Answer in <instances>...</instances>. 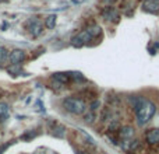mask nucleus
Returning a JSON list of instances; mask_svg holds the SVG:
<instances>
[{"label":"nucleus","mask_w":159,"mask_h":154,"mask_svg":"<svg viewBox=\"0 0 159 154\" xmlns=\"http://www.w3.org/2000/svg\"><path fill=\"white\" fill-rule=\"evenodd\" d=\"M91 39H92V36H91L87 31H82V32H80L77 36H74V38L71 39V45L74 48H81V46H84V45H87Z\"/></svg>","instance_id":"7ed1b4c3"},{"label":"nucleus","mask_w":159,"mask_h":154,"mask_svg":"<svg viewBox=\"0 0 159 154\" xmlns=\"http://www.w3.org/2000/svg\"><path fill=\"white\" fill-rule=\"evenodd\" d=\"M53 79L60 81L61 84H66V83L70 80V76H69V73H55V75H53Z\"/></svg>","instance_id":"9b49d317"},{"label":"nucleus","mask_w":159,"mask_h":154,"mask_svg":"<svg viewBox=\"0 0 159 154\" xmlns=\"http://www.w3.org/2000/svg\"><path fill=\"white\" fill-rule=\"evenodd\" d=\"M120 129V125H119V121H116V119H113L112 123L109 125V132H116V130Z\"/></svg>","instance_id":"f3484780"},{"label":"nucleus","mask_w":159,"mask_h":154,"mask_svg":"<svg viewBox=\"0 0 159 154\" xmlns=\"http://www.w3.org/2000/svg\"><path fill=\"white\" fill-rule=\"evenodd\" d=\"M77 154H81V153H77Z\"/></svg>","instance_id":"412c9836"},{"label":"nucleus","mask_w":159,"mask_h":154,"mask_svg":"<svg viewBox=\"0 0 159 154\" xmlns=\"http://www.w3.org/2000/svg\"><path fill=\"white\" fill-rule=\"evenodd\" d=\"M134 135H135V130L133 126H121L119 129V137L121 140H130V139H133Z\"/></svg>","instance_id":"0eeeda50"},{"label":"nucleus","mask_w":159,"mask_h":154,"mask_svg":"<svg viewBox=\"0 0 159 154\" xmlns=\"http://www.w3.org/2000/svg\"><path fill=\"white\" fill-rule=\"evenodd\" d=\"M102 17H103L105 20H107V21H112V22H117L119 18H120L119 13L116 11V8H113V7L105 8V10L102 11Z\"/></svg>","instance_id":"39448f33"},{"label":"nucleus","mask_w":159,"mask_h":154,"mask_svg":"<svg viewBox=\"0 0 159 154\" xmlns=\"http://www.w3.org/2000/svg\"><path fill=\"white\" fill-rule=\"evenodd\" d=\"M99 108H101V101H99V99H95V101L91 102L89 109L92 111V112H95V111H96V109H99Z\"/></svg>","instance_id":"a211bd4d"},{"label":"nucleus","mask_w":159,"mask_h":154,"mask_svg":"<svg viewBox=\"0 0 159 154\" xmlns=\"http://www.w3.org/2000/svg\"><path fill=\"white\" fill-rule=\"evenodd\" d=\"M8 56H10V53H8V51L6 49L4 46H0V65H2V63H4V62L8 59Z\"/></svg>","instance_id":"ddd939ff"},{"label":"nucleus","mask_w":159,"mask_h":154,"mask_svg":"<svg viewBox=\"0 0 159 154\" xmlns=\"http://www.w3.org/2000/svg\"><path fill=\"white\" fill-rule=\"evenodd\" d=\"M143 8L147 13L155 14L159 11V0H144L143 2Z\"/></svg>","instance_id":"423d86ee"},{"label":"nucleus","mask_w":159,"mask_h":154,"mask_svg":"<svg viewBox=\"0 0 159 154\" xmlns=\"http://www.w3.org/2000/svg\"><path fill=\"white\" fill-rule=\"evenodd\" d=\"M85 31H87V32L89 34L92 38H95V36H98V35H101V34H102V28L99 27V25H92V27L87 28Z\"/></svg>","instance_id":"9d476101"},{"label":"nucleus","mask_w":159,"mask_h":154,"mask_svg":"<svg viewBox=\"0 0 159 154\" xmlns=\"http://www.w3.org/2000/svg\"><path fill=\"white\" fill-rule=\"evenodd\" d=\"M63 107L67 112L74 113V115H81L85 112V102L80 98H74V97H69L64 99Z\"/></svg>","instance_id":"f03ea898"},{"label":"nucleus","mask_w":159,"mask_h":154,"mask_svg":"<svg viewBox=\"0 0 159 154\" xmlns=\"http://www.w3.org/2000/svg\"><path fill=\"white\" fill-rule=\"evenodd\" d=\"M134 111H135V122H137V125L138 126H144L154 118L155 112H157V105L151 99L138 98L137 104L134 105Z\"/></svg>","instance_id":"f257e3e1"},{"label":"nucleus","mask_w":159,"mask_h":154,"mask_svg":"<svg viewBox=\"0 0 159 154\" xmlns=\"http://www.w3.org/2000/svg\"><path fill=\"white\" fill-rule=\"evenodd\" d=\"M84 121L87 122V123H92L93 121H95V113L92 112V111H89L88 113H85V116H84Z\"/></svg>","instance_id":"dca6fc26"},{"label":"nucleus","mask_w":159,"mask_h":154,"mask_svg":"<svg viewBox=\"0 0 159 154\" xmlns=\"http://www.w3.org/2000/svg\"><path fill=\"white\" fill-rule=\"evenodd\" d=\"M11 146V142H8V143H4V144H2V146H0V154H3L6 152V150L8 149V147Z\"/></svg>","instance_id":"6ab92c4d"},{"label":"nucleus","mask_w":159,"mask_h":154,"mask_svg":"<svg viewBox=\"0 0 159 154\" xmlns=\"http://www.w3.org/2000/svg\"><path fill=\"white\" fill-rule=\"evenodd\" d=\"M8 115V105L6 102H0V118H7Z\"/></svg>","instance_id":"4468645a"},{"label":"nucleus","mask_w":159,"mask_h":154,"mask_svg":"<svg viewBox=\"0 0 159 154\" xmlns=\"http://www.w3.org/2000/svg\"><path fill=\"white\" fill-rule=\"evenodd\" d=\"M8 59H10L11 65H18L25 59V52L22 49H14L13 52L10 53Z\"/></svg>","instance_id":"6e6552de"},{"label":"nucleus","mask_w":159,"mask_h":154,"mask_svg":"<svg viewBox=\"0 0 159 154\" xmlns=\"http://www.w3.org/2000/svg\"><path fill=\"white\" fill-rule=\"evenodd\" d=\"M141 146V142L140 140H130V152H135V150H138Z\"/></svg>","instance_id":"2eb2a0df"},{"label":"nucleus","mask_w":159,"mask_h":154,"mask_svg":"<svg viewBox=\"0 0 159 154\" xmlns=\"http://www.w3.org/2000/svg\"><path fill=\"white\" fill-rule=\"evenodd\" d=\"M113 2H116V0H105V3H106V4H112Z\"/></svg>","instance_id":"aec40b11"},{"label":"nucleus","mask_w":159,"mask_h":154,"mask_svg":"<svg viewBox=\"0 0 159 154\" xmlns=\"http://www.w3.org/2000/svg\"><path fill=\"white\" fill-rule=\"evenodd\" d=\"M30 31H31V34H32L34 36L41 35V32H42V24L39 21H36V20H34V21L30 22Z\"/></svg>","instance_id":"1a4fd4ad"},{"label":"nucleus","mask_w":159,"mask_h":154,"mask_svg":"<svg viewBox=\"0 0 159 154\" xmlns=\"http://www.w3.org/2000/svg\"><path fill=\"white\" fill-rule=\"evenodd\" d=\"M145 143L149 146H155L159 143V128H152L145 132Z\"/></svg>","instance_id":"20e7f679"},{"label":"nucleus","mask_w":159,"mask_h":154,"mask_svg":"<svg viewBox=\"0 0 159 154\" xmlns=\"http://www.w3.org/2000/svg\"><path fill=\"white\" fill-rule=\"evenodd\" d=\"M56 18H57V17H56L55 14H50V16H48L46 20H45V25H46L48 28H55V25H56Z\"/></svg>","instance_id":"f8f14e48"}]
</instances>
